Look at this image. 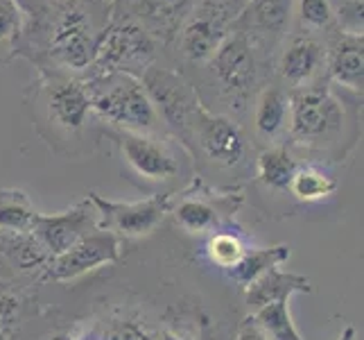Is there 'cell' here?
Returning <instances> with one entry per match:
<instances>
[{"label": "cell", "instance_id": "obj_1", "mask_svg": "<svg viewBox=\"0 0 364 340\" xmlns=\"http://www.w3.org/2000/svg\"><path fill=\"white\" fill-rule=\"evenodd\" d=\"M91 107L102 118L127 132H152L159 123L156 107L145 93L143 84L127 73H116L89 93Z\"/></svg>", "mask_w": 364, "mask_h": 340}, {"label": "cell", "instance_id": "obj_2", "mask_svg": "<svg viewBox=\"0 0 364 340\" xmlns=\"http://www.w3.org/2000/svg\"><path fill=\"white\" fill-rule=\"evenodd\" d=\"M344 109L323 86H304L290 96V134L301 145H323L342 132Z\"/></svg>", "mask_w": 364, "mask_h": 340}, {"label": "cell", "instance_id": "obj_3", "mask_svg": "<svg viewBox=\"0 0 364 340\" xmlns=\"http://www.w3.org/2000/svg\"><path fill=\"white\" fill-rule=\"evenodd\" d=\"M97 39L91 19L80 7H68L50 32V55L66 68L82 71L95 61Z\"/></svg>", "mask_w": 364, "mask_h": 340}, {"label": "cell", "instance_id": "obj_4", "mask_svg": "<svg viewBox=\"0 0 364 340\" xmlns=\"http://www.w3.org/2000/svg\"><path fill=\"white\" fill-rule=\"evenodd\" d=\"M120 257V238L114 232H91L75 243L64 254L53 257L48 263V274L55 282H70L100 266L114 263Z\"/></svg>", "mask_w": 364, "mask_h": 340}, {"label": "cell", "instance_id": "obj_5", "mask_svg": "<svg viewBox=\"0 0 364 340\" xmlns=\"http://www.w3.org/2000/svg\"><path fill=\"white\" fill-rule=\"evenodd\" d=\"M229 11L224 0H204L181 25V53L191 61H210L227 39Z\"/></svg>", "mask_w": 364, "mask_h": 340}, {"label": "cell", "instance_id": "obj_6", "mask_svg": "<svg viewBox=\"0 0 364 340\" xmlns=\"http://www.w3.org/2000/svg\"><path fill=\"white\" fill-rule=\"evenodd\" d=\"M91 205L102 216L105 230L116 236H145L163 222L170 209L168 197H149L145 202H111L91 193Z\"/></svg>", "mask_w": 364, "mask_h": 340}, {"label": "cell", "instance_id": "obj_7", "mask_svg": "<svg viewBox=\"0 0 364 340\" xmlns=\"http://www.w3.org/2000/svg\"><path fill=\"white\" fill-rule=\"evenodd\" d=\"M97 227V209L91 202H82L70 211L57 213V216H41L36 213L32 220V234L39 245L53 257L64 254L86 234H91Z\"/></svg>", "mask_w": 364, "mask_h": 340}, {"label": "cell", "instance_id": "obj_8", "mask_svg": "<svg viewBox=\"0 0 364 340\" xmlns=\"http://www.w3.org/2000/svg\"><path fill=\"white\" fill-rule=\"evenodd\" d=\"M193 128L204 155L222 168L240 166L247 155V138L237 125L227 116H213L199 109L193 116Z\"/></svg>", "mask_w": 364, "mask_h": 340}, {"label": "cell", "instance_id": "obj_9", "mask_svg": "<svg viewBox=\"0 0 364 340\" xmlns=\"http://www.w3.org/2000/svg\"><path fill=\"white\" fill-rule=\"evenodd\" d=\"M210 68L222 91L233 98H245L256 84V57L247 34H233L222 41V46L210 57Z\"/></svg>", "mask_w": 364, "mask_h": 340}, {"label": "cell", "instance_id": "obj_10", "mask_svg": "<svg viewBox=\"0 0 364 340\" xmlns=\"http://www.w3.org/2000/svg\"><path fill=\"white\" fill-rule=\"evenodd\" d=\"M143 89L152 100V105H156L172 128L183 130L193 123V116L197 111L195 96L177 73L149 66L143 75Z\"/></svg>", "mask_w": 364, "mask_h": 340}, {"label": "cell", "instance_id": "obj_11", "mask_svg": "<svg viewBox=\"0 0 364 340\" xmlns=\"http://www.w3.org/2000/svg\"><path fill=\"white\" fill-rule=\"evenodd\" d=\"M120 148L124 161L145 180L166 182L179 172V163L174 155L161 141L147 134L124 130L120 134Z\"/></svg>", "mask_w": 364, "mask_h": 340}, {"label": "cell", "instance_id": "obj_12", "mask_svg": "<svg viewBox=\"0 0 364 340\" xmlns=\"http://www.w3.org/2000/svg\"><path fill=\"white\" fill-rule=\"evenodd\" d=\"M149 57H152V41L143 28L132 23H120L105 32L95 48V59L116 68L132 64V61H145Z\"/></svg>", "mask_w": 364, "mask_h": 340}, {"label": "cell", "instance_id": "obj_13", "mask_svg": "<svg viewBox=\"0 0 364 340\" xmlns=\"http://www.w3.org/2000/svg\"><path fill=\"white\" fill-rule=\"evenodd\" d=\"M48 113L59 128L68 132L82 130L91 109V98L89 91L82 84L73 80H59L48 86Z\"/></svg>", "mask_w": 364, "mask_h": 340}, {"label": "cell", "instance_id": "obj_14", "mask_svg": "<svg viewBox=\"0 0 364 340\" xmlns=\"http://www.w3.org/2000/svg\"><path fill=\"white\" fill-rule=\"evenodd\" d=\"M323 61L326 55L321 43L308 34H296L279 59V75L292 86H304L319 73Z\"/></svg>", "mask_w": 364, "mask_h": 340}, {"label": "cell", "instance_id": "obj_15", "mask_svg": "<svg viewBox=\"0 0 364 340\" xmlns=\"http://www.w3.org/2000/svg\"><path fill=\"white\" fill-rule=\"evenodd\" d=\"M312 286L310 279L304 274H294V272H281V270H269L254 284L247 286V304L251 311H258L262 306L272 304V302L279 299H290L294 293H310Z\"/></svg>", "mask_w": 364, "mask_h": 340}, {"label": "cell", "instance_id": "obj_16", "mask_svg": "<svg viewBox=\"0 0 364 340\" xmlns=\"http://www.w3.org/2000/svg\"><path fill=\"white\" fill-rule=\"evenodd\" d=\"M195 0H138L136 11L143 21V30L159 36H172L181 30L186 19L191 16Z\"/></svg>", "mask_w": 364, "mask_h": 340}, {"label": "cell", "instance_id": "obj_17", "mask_svg": "<svg viewBox=\"0 0 364 340\" xmlns=\"http://www.w3.org/2000/svg\"><path fill=\"white\" fill-rule=\"evenodd\" d=\"M331 78L350 91H362V36L344 34L335 41L328 59Z\"/></svg>", "mask_w": 364, "mask_h": 340}, {"label": "cell", "instance_id": "obj_18", "mask_svg": "<svg viewBox=\"0 0 364 340\" xmlns=\"http://www.w3.org/2000/svg\"><path fill=\"white\" fill-rule=\"evenodd\" d=\"M287 123H290V96L276 89V86L262 89L254 111V125L258 136L276 138L285 130Z\"/></svg>", "mask_w": 364, "mask_h": 340}, {"label": "cell", "instance_id": "obj_19", "mask_svg": "<svg viewBox=\"0 0 364 340\" xmlns=\"http://www.w3.org/2000/svg\"><path fill=\"white\" fill-rule=\"evenodd\" d=\"M287 259H290V247L287 245L251 249V252H245V254L240 257V261L233 263V266L229 268V277L240 286H249L265 272L279 268L281 263H285Z\"/></svg>", "mask_w": 364, "mask_h": 340}, {"label": "cell", "instance_id": "obj_20", "mask_svg": "<svg viewBox=\"0 0 364 340\" xmlns=\"http://www.w3.org/2000/svg\"><path fill=\"white\" fill-rule=\"evenodd\" d=\"M296 168L299 166L294 157L285 148H269L265 153H260L256 161L258 180L267 188H272V191H285V188H290Z\"/></svg>", "mask_w": 364, "mask_h": 340}, {"label": "cell", "instance_id": "obj_21", "mask_svg": "<svg viewBox=\"0 0 364 340\" xmlns=\"http://www.w3.org/2000/svg\"><path fill=\"white\" fill-rule=\"evenodd\" d=\"M294 0H249L242 21L260 32H281L290 21Z\"/></svg>", "mask_w": 364, "mask_h": 340}, {"label": "cell", "instance_id": "obj_22", "mask_svg": "<svg viewBox=\"0 0 364 340\" xmlns=\"http://www.w3.org/2000/svg\"><path fill=\"white\" fill-rule=\"evenodd\" d=\"M254 320L258 322L260 329L267 334L269 340H304L292 322L287 299L272 302V304L258 309L254 313Z\"/></svg>", "mask_w": 364, "mask_h": 340}, {"label": "cell", "instance_id": "obj_23", "mask_svg": "<svg viewBox=\"0 0 364 340\" xmlns=\"http://www.w3.org/2000/svg\"><path fill=\"white\" fill-rule=\"evenodd\" d=\"M36 211L30 197L23 191L0 193V230L5 232H30Z\"/></svg>", "mask_w": 364, "mask_h": 340}, {"label": "cell", "instance_id": "obj_24", "mask_svg": "<svg viewBox=\"0 0 364 340\" xmlns=\"http://www.w3.org/2000/svg\"><path fill=\"white\" fill-rule=\"evenodd\" d=\"M337 182L317 168H296L292 184H290V191L299 197V200H306V202H317V200H323L335 193Z\"/></svg>", "mask_w": 364, "mask_h": 340}, {"label": "cell", "instance_id": "obj_25", "mask_svg": "<svg viewBox=\"0 0 364 340\" xmlns=\"http://www.w3.org/2000/svg\"><path fill=\"white\" fill-rule=\"evenodd\" d=\"M174 218L177 222L188 232H206L210 227H215L218 222V211L213 209L208 202L204 200H195V197H188L183 202H179V207L174 209Z\"/></svg>", "mask_w": 364, "mask_h": 340}, {"label": "cell", "instance_id": "obj_26", "mask_svg": "<svg viewBox=\"0 0 364 340\" xmlns=\"http://www.w3.org/2000/svg\"><path fill=\"white\" fill-rule=\"evenodd\" d=\"M208 254L210 259L222 268H231L233 263L240 261V257L245 254L242 243L237 241L231 234H215L208 241Z\"/></svg>", "mask_w": 364, "mask_h": 340}, {"label": "cell", "instance_id": "obj_27", "mask_svg": "<svg viewBox=\"0 0 364 340\" xmlns=\"http://www.w3.org/2000/svg\"><path fill=\"white\" fill-rule=\"evenodd\" d=\"M299 16L312 30L328 28L335 11L331 0H299Z\"/></svg>", "mask_w": 364, "mask_h": 340}, {"label": "cell", "instance_id": "obj_28", "mask_svg": "<svg viewBox=\"0 0 364 340\" xmlns=\"http://www.w3.org/2000/svg\"><path fill=\"white\" fill-rule=\"evenodd\" d=\"M23 16L14 0H0V46H9L21 32Z\"/></svg>", "mask_w": 364, "mask_h": 340}, {"label": "cell", "instance_id": "obj_29", "mask_svg": "<svg viewBox=\"0 0 364 340\" xmlns=\"http://www.w3.org/2000/svg\"><path fill=\"white\" fill-rule=\"evenodd\" d=\"M340 23L344 25L346 34L362 36V0H350L340 9Z\"/></svg>", "mask_w": 364, "mask_h": 340}, {"label": "cell", "instance_id": "obj_30", "mask_svg": "<svg viewBox=\"0 0 364 340\" xmlns=\"http://www.w3.org/2000/svg\"><path fill=\"white\" fill-rule=\"evenodd\" d=\"M237 340H269V338L258 326V322L254 320V316H251V318H247L240 324V331H237Z\"/></svg>", "mask_w": 364, "mask_h": 340}, {"label": "cell", "instance_id": "obj_31", "mask_svg": "<svg viewBox=\"0 0 364 340\" xmlns=\"http://www.w3.org/2000/svg\"><path fill=\"white\" fill-rule=\"evenodd\" d=\"M18 311V302L14 297L9 295H0V326L3 324H9L11 320H14Z\"/></svg>", "mask_w": 364, "mask_h": 340}, {"label": "cell", "instance_id": "obj_32", "mask_svg": "<svg viewBox=\"0 0 364 340\" xmlns=\"http://www.w3.org/2000/svg\"><path fill=\"white\" fill-rule=\"evenodd\" d=\"M337 340H355V329L353 326H346V329L337 336Z\"/></svg>", "mask_w": 364, "mask_h": 340}, {"label": "cell", "instance_id": "obj_33", "mask_svg": "<svg viewBox=\"0 0 364 340\" xmlns=\"http://www.w3.org/2000/svg\"><path fill=\"white\" fill-rule=\"evenodd\" d=\"M247 3H249V0H247Z\"/></svg>", "mask_w": 364, "mask_h": 340}]
</instances>
